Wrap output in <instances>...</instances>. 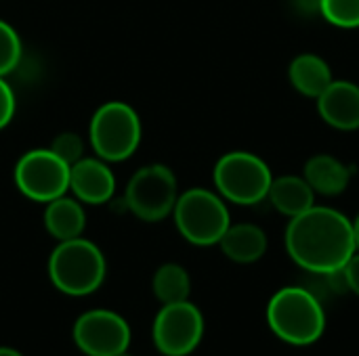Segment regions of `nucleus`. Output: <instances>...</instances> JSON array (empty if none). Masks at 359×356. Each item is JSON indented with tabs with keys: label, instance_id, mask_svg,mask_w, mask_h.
<instances>
[{
	"label": "nucleus",
	"instance_id": "ddd939ff",
	"mask_svg": "<svg viewBox=\"0 0 359 356\" xmlns=\"http://www.w3.org/2000/svg\"><path fill=\"white\" fill-rule=\"evenodd\" d=\"M267 235L261 227L250 222L229 225L219 241L221 252L236 264H252L261 260L267 252Z\"/></svg>",
	"mask_w": 359,
	"mask_h": 356
},
{
	"label": "nucleus",
	"instance_id": "f3484780",
	"mask_svg": "<svg viewBox=\"0 0 359 356\" xmlns=\"http://www.w3.org/2000/svg\"><path fill=\"white\" fill-rule=\"evenodd\" d=\"M303 176L316 193L328 195V197L341 195L349 187V180H351L349 168L341 159L328 153H320L307 159Z\"/></svg>",
	"mask_w": 359,
	"mask_h": 356
},
{
	"label": "nucleus",
	"instance_id": "9d476101",
	"mask_svg": "<svg viewBox=\"0 0 359 356\" xmlns=\"http://www.w3.org/2000/svg\"><path fill=\"white\" fill-rule=\"evenodd\" d=\"M74 342L86 356H118L128 353L130 325L114 311L95 308L76 319Z\"/></svg>",
	"mask_w": 359,
	"mask_h": 356
},
{
	"label": "nucleus",
	"instance_id": "412c9836",
	"mask_svg": "<svg viewBox=\"0 0 359 356\" xmlns=\"http://www.w3.org/2000/svg\"><path fill=\"white\" fill-rule=\"evenodd\" d=\"M57 157H61L67 166H74L84 157V141L76 132H61L53 138L48 147Z\"/></svg>",
	"mask_w": 359,
	"mask_h": 356
},
{
	"label": "nucleus",
	"instance_id": "6e6552de",
	"mask_svg": "<svg viewBox=\"0 0 359 356\" xmlns=\"http://www.w3.org/2000/svg\"><path fill=\"white\" fill-rule=\"evenodd\" d=\"M69 168L48 147L23 153L15 164V187L32 201L48 204L69 191Z\"/></svg>",
	"mask_w": 359,
	"mask_h": 356
},
{
	"label": "nucleus",
	"instance_id": "f03ea898",
	"mask_svg": "<svg viewBox=\"0 0 359 356\" xmlns=\"http://www.w3.org/2000/svg\"><path fill=\"white\" fill-rule=\"evenodd\" d=\"M269 329L290 346H311L326 332V306L303 285L276 292L267 304Z\"/></svg>",
	"mask_w": 359,
	"mask_h": 356
},
{
	"label": "nucleus",
	"instance_id": "6ab92c4d",
	"mask_svg": "<svg viewBox=\"0 0 359 356\" xmlns=\"http://www.w3.org/2000/svg\"><path fill=\"white\" fill-rule=\"evenodd\" d=\"M23 55V44L17 29L0 19V76L6 78L13 69H17Z\"/></svg>",
	"mask_w": 359,
	"mask_h": 356
},
{
	"label": "nucleus",
	"instance_id": "39448f33",
	"mask_svg": "<svg viewBox=\"0 0 359 356\" xmlns=\"http://www.w3.org/2000/svg\"><path fill=\"white\" fill-rule=\"evenodd\" d=\"M141 118L124 101H107L93 113L88 126L90 147L107 164L133 157L141 145Z\"/></svg>",
	"mask_w": 359,
	"mask_h": 356
},
{
	"label": "nucleus",
	"instance_id": "5701e85b",
	"mask_svg": "<svg viewBox=\"0 0 359 356\" xmlns=\"http://www.w3.org/2000/svg\"><path fill=\"white\" fill-rule=\"evenodd\" d=\"M292 8L301 17H322V0H290Z\"/></svg>",
	"mask_w": 359,
	"mask_h": 356
},
{
	"label": "nucleus",
	"instance_id": "20e7f679",
	"mask_svg": "<svg viewBox=\"0 0 359 356\" xmlns=\"http://www.w3.org/2000/svg\"><path fill=\"white\" fill-rule=\"evenodd\" d=\"M175 225L185 241L198 248L219 245L221 237L231 225L225 199L208 189L194 187L177 197Z\"/></svg>",
	"mask_w": 359,
	"mask_h": 356
},
{
	"label": "nucleus",
	"instance_id": "9b49d317",
	"mask_svg": "<svg viewBox=\"0 0 359 356\" xmlns=\"http://www.w3.org/2000/svg\"><path fill=\"white\" fill-rule=\"evenodd\" d=\"M69 191L88 206H101L116 195V176L101 157H82L69 168Z\"/></svg>",
	"mask_w": 359,
	"mask_h": 356
},
{
	"label": "nucleus",
	"instance_id": "a878e982",
	"mask_svg": "<svg viewBox=\"0 0 359 356\" xmlns=\"http://www.w3.org/2000/svg\"><path fill=\"white\" fill-rule=\"evenodd\" d=\"M353 222V235H355V245H358V252H359V214L355 220H351Z\"/></svg>",
	"mask_w": 359,
	"mask_h": 356
},
{
	"label": "nucleus",
	"instance_id": "1a4fd4ad",
	"mask_svg": "<svg viewBox=\"0 0 359 356\" xmlns=\"http://www.w3.org/2000/svg\"><path fill=\"white\" fill-rule=\"evenodd\" d=\"M204 315L189 300L162 304L154 319L151 338L164 356L191 355L204 338Z\"/></svg>",
	"mask_w": 359,
	"mask_h": 356
},
{
	"label": "nucleus",
	"instance_id": "a211bd4d",
	"mask_svg": "<svg viewBox=\"0 0 359 356\" xmlns=\"http://www.w3.org/2000/svg\"><path fill=\"white\" fill-rule=\"evenodd\" d=\"M151 290H154V296L162 304H175V302L189 300V294H191L189 273L177 262H166L156 271V275L151 279Z\"/></svg>",
	"mask_w": 359,
	"mask_h": 356
},
{
	"label": "nucleus",
	"instance_id": "bb28decb",
	"mask_svg": "<svg viewBox=\"0 0 359 356\" xmlns=\"http://www.w3.org/2000/svg\"><path fill=\"white\" fill-rule=\"evenodd\" d=\"M118 356H130L128 353H122V355H118Z\"/></svg>",
	"mask_w": 359,
	"mask_h": 356
},
{
	"label": "nucleus",
	"instance_id": "f257e3e1",
	"mask_svg": "<svg viewBox=\"0 0 359 356\" xmlns=\"http://www.w3.org/2000/svg\"><path fill=\"white\" fill-rule=\"evenodd\" d=\"M286 252L305 273H328L345 266L358 252L353 222L334 208L313 206L290 218Z\"/></svg>",
	"mask_w": 359,
	"mask_h": 356
},
{
	"label": "nucleus",
	"instance_id": "f8f14e48",
	"mask_svg": "<svg viewBox=\"0 0 359 356\" xmlns=\"http://www.w3.org/2000/svg\"><path fill=\"white\" fill-rule=\"evenodd\" d=\"M318 111L322 120L337 130L359 128V84L347 80H332L318 97Z\"/></svg>",
	"mask_w": 359,
	"mask_h": 356
},
{
	"label": "nucleus",
	"instance_id": "dca6fc26",
	"mask_svg": "<svg viewBox=\"0 0 359 356\" xmlns=\"http://www.w3.org/2000/svg\"><path fill=\"white\" fill-rule=\"evenodd\" d=\"M288 78L294 90H299L303 97L318 99L334 80L332 69L326 59H322L316 52H303L292 59L288 67Z\"/></svg>",
	"mask_w": 359,
	"mask_h": 356
},
{
	"label": "nucleus",
	"instance_id": "423d86ee",
	"mask_svg": "<svg viewBox=\"0 0 359 356\" xmlns=\"http://www.w3.org/2000/svg\"><path fill=\"white\" fill-rule=\"evenodd\" d=\"M212 180L225 201L257 206L267 199L273 174L259 155L250 151H229L215 164Z\"/></svg>",
	"mask_w": 359,
	"mask_h": 356
},
{
	"label": "nucleus",
	"instance_id": "7ed1b4c3",
	"mask_svg": "<svg viewBox=\"0 0 359 356\" xmlns=\"http://www.w3.org/2000/svg\"><path fill=\"white\" fill-rule=\"evenodd\" d=\"M107 275V262L99 245L84 237L59 241L48 256V279L65 296L95 294Z\"/></svg>",
	"mask_w": 359,
	"mask_h": 356
},
{
	"label": "nucleus",
	"instance_id": "b1692460",
	"mask_svg": "<svg viewBox=\"0 0 359 356\" xmlns=\"http://www.w3.org/2000/svg\"><path fill=\"white\" fill-rule=\"evenodd\" d=\"M347 281H349V292L359 296V252L351 256V260L345 264Z\"/></svg>",
	"mask_w": 359,
	"mask_h": 356
},
{
	"label": "nucleus",
	"instance_id": "4468645a",
	"mask_svg": "<svg viewBox=\"0 0 359 356\" xmlns=\"http://www.w3.org/2000/svg\"><path fill=\"white\" fill-rule=\"evenodd\" d=\"M44 229L50 237L57 241H69L76 237H82L86 229V212L82 201L76 197L61 195L46 204L44 208Z\"/></svg>",
	"mask_w": 359,
	"mask_h": 356
},
{
	"label": "nucleus",
	"instance_id": "aec40b11",
	"mask_svg": "<svg viewBox=\"0 0 359 356\" xmlns=\"http://www.w3.org/2000/svg\"><path fill=\"white\" fill-rule=\"evenodd\" d=\"M322 17L343 29L359 27V0H322Z\"/></svg>",
	"mask_w": 359,
	"mask_h": 356
},
{
	"label": "nucleus",
	"instance_id": "2eb2a0df",
	"mask_svg": "<svg viewBox=\"0 0 359 356\" xmlns=\"http://www.w3.org/2000/svg\"><path fill=\"white\" fill-rule=\"evenodd\" d=\"M267 199L280 214L294 218L316 206V191L305 180V176L286 174L271 180Z\"/></svg>",
	"mask_w": 359,
	"mask_h": 356
},
{
	"label": "nucleus",
	"instance_id": "393cba45",
	"mask_svg": "<svg viewBox=\"0 0 359 356\" xmlns=\"http://www.w3.org/2000/svg\"><path fill=\"white\" fill-rule=\"evenodd\" d=\"M0 356H23L19 350L11 348V346H0Z\"/></svg>",
	"mask_w": 359,
	"mask_h": 356
},
{
	"label": "nucleus",
	"instance_id": "4be33fe9",
	"mask_svg": "<svg viewBox=\"0 0 359 356\" xmlns=\"http://www.w3.org/2000/svg\"><path fill=\"white\" fill-rule=\"evenodd\" d=\"M15 109H17V99L13 88L8 86V82L0 76V130L6 128L13 118H15Z\"/></svg>",
	"mask_w": 359,
	"mask_h": 356
},
{
	"label": "nucleus",
	"instance_id": "0eeeda50",
	"mask_svg": "<svg viewBox=\"0 0 359 356\" xmlns=\"http://www.w3.org/2000/svg\"><path fill=\"white\" fill-rule=\"evenodd\" d=\"M179 185L175 172L164 164H149L139 168L124 191L122 204L143 222H160L175 210Z\"/></svg>",
	"mask_w": 359,
	"mask_h": 356
}]
</instances>
